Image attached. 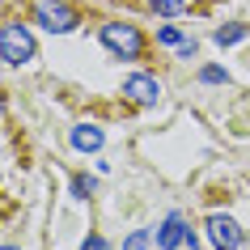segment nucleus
I'll list each match as a JSON object with an SVG mask.
<instances>
[{"instance_id":"obj_1","label":"nucleus","mask_w":250,"mask_h":250,"mask_svg":"<svg viewBox=\"0 0 250 250\" xmlns=\"http://www.w3.org/2000/svg\"><path fill=\"white\" fill-rule=\"evenodd\" d=\"M98 39H102V47L110 55H119V60H140V55L148 51L140 26H132V21H102V26H98Z\"/></svg>"},{"instance_id":"obj_2","label":"nucleus","mask_w":250,"mask_h":250,"mask_svg":"<svg viewBox=\"0 0 250 250\" xmlns=\"http://www.w3.org/2000/svg\"><path fill=\"white\" fill-rule=\"evenodd\" d=\"M34 34H30V26H21V21H4L0 26V60L9 68H21L34 60Z\"/></svg>"},{"instance_id":"obj_3","label":"nucleus","mask_w":250,"mask_h":250,"mask_svg":"<svg viewBox=\"0 0 250 250\" xmlns=\"http://www.w3.org/2000/svg\"><path fill=\"white\" fill-rule=\"evenodd\" d=\"M34 26H42L47 34H72L81 26V17L68 0H39L34 4Z\"/></svg>"},{"instance_id":"obj_4","label":"nucleus","mask_w":250,"mask_h":250,"mask_svg":"<svg viewBox=\"0 0 250 250\" xmlns=\"http://www.w3.org/2000/svg\"><path fill=\"white\" fill-rule=\"evenodd\" d=\"M204 229H208V237H212V246H216V250H242V246H246L242 225H237L233 216H225V212H212L208 221H204Z\"/></svg>"},{"instance_id":"obj_5","label":"nucleus","mask_w":250,"mask_h":250,"mask_svg":"<svg viewBox=\"0 0 250 250\" xmlns=\"http://www.w3.org/2000/svg\"><path fill=\"white\" fill-rule=\"evenodd\" d=\"M123 98H132L136 106H157L161 102V81L148 77V72H132L123 81Z\"/></svg>"},{"instance_id":"obj_6","label":"nucleus","mask_w":250,"mask_h":250,"mask_svg":"<svg viewBox=\"0 0 250 250\" xmlns=\"http://www.w3.org/2000/svg\"><path fill=\"white\" fill-rule=\"evenodd\" d=\"M183 237H187V221L178 216V212H170V216L161 221V229H157V246L161 250H178Z\"/></svg>"},{"instance_id":"obj_7","label":"nucleus","mask_w":250,"mask_h":250,"mask_svg":"<svg viewBox=\"0 0 250 250\" xmlns=\"http://www.w3.org/2000/svg\"><path fill=\"white\" fill-rule=\"evenodd\" d=\"M68 140H72V148H77V153H98L106 136H102V127H98V123H77Z\"/></svg>"},{"instance_id":"obj_8","label":"nucleus","mask_w":250,"mask_h":250,"mask_svg":"<svg viewBox=\"0 0 250 250\" xmlns=\"http://www.w3.org/2000/svg\"><path fill=\"white\" fill-rule=\"evenodd\" d=\"M250 34V26H242V21H229V26H221L212 39H216V47H233V42H242Z\"/></svg>"},{"instance_id":"obj_9","label":"nucleus","mask_w":250,"mask_h":250,"mask_svg":"<svg viewBox=\"0 0 250 250\" xmlns=\"http://www.w3.org/2000/svg\"><path fill=\"white\" fill-rule=\"evenodd\" d=\"M145 4L157 17H174V13H183V9H187V0H145Z\"/></svg>"},{"instance_id":"obj_10","label":"nucleus","mask_w":250,"mask_h":250,"mask_svg":"<svg viewBox=\"0 0 250 250\" xmlns=\"http://www.w3.org/2000/svg\"><path fill=\"white\" fill-rule=\"evenodd\" d=\"M93 191H98V183H93L89 174H77V178H72V195L77 199H89Z\"/></svg>"},{"instance_id":"obj_11","label":"nucleus","mask_w":250,"mask_h":250,"mask_svg":"<svg viewBox=\"0 0 250 250\" xmlns=\"http://www.w3.org/2000/svg\"><path fill=\"white\" fill-rule=\"evenodd\" d=\"M199 81H204V85H229V72H225V68H204V72H199Z\"/></svg>"},{"instance_id":"obj_12","label":"nucleus","mask_w":250,"mask_h":250,"mask_svg":"<svg viewBox=\"0 0 250 250\" xmlns=\"http://www.w3.org/2000/svg\"><path fill=\"white\" fill-rule=\"evenodd\" d=\"M148 237H153L148 229H136V233L127 237V242H123V250H145V246H148Z\"/></svg>"},{"instance_id":"obj_13","label":"nucleus","mask_w":250,"mask_h":250,"mask_svg":"<svg viewBox=\"0 0 250 250\" xmlns=\"http://www.w3.org/2000/svg\"><path fill=\"white\" fill-rule=\"evenodd\" d=\"M157 39L166 42V47H178V42H183V34H178L174 26H161V30H157Z\"/></svg>"},{"instance_id":"obj_14","label":"nucleus","mask_w":250,"mask_h":250,"mask_svg":"<svg viewBox=\"0 0 250 250\" xmlns=\"http://www.w3.org/2000/svg\"><path fill=\"white\" fill-rule=\"evenodd\" d=\"M81 250H110V242H106L102 233H89L85 242H81Z\"/></svg>"},{"instance_id":"obj_15","label":"nucleus","mask_w":250,"mask_h":250,"mask_svg":"<svg viewBox=\"0 0 250 250\" xmlns=\"http://www.w3.org/2000/svg\"><path fill=\"white\" fill-rule=\"evenodd\" d=\"M195 51H199V47H195V39H191V42H187V39L178 42V55H183V60H191V55H195Z\"/></svg>"},{"instance_id":"obj_16","label":"nucleus","mask_w":250,"mask_h":250,"mask_svg":"<svg viewBox=\"0 0 250 250\" xmlns=\"http://www.w3.org/2000/svg\"><path fill=\"white\" fill-rule=\"evenodd\" d=\"M0 115H4V98H0Z\"/></svg>"},{"instance_id":"obj_17","label":"nucleus","mask_w":250,"mask_h":250,"mask_svg":"<svg viewBox=\"0 0 250 250\" xmlns=\"http://www.w3.org/2000/svg\"><path fill=\"white\" fill-rule=\"evenodd\" d=\"M0 250H17V246H0Z\"/></svg>"}]
</instances>
